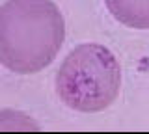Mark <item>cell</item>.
Here are the masks:
<instances>
[{
	"instance_id": "cell-1",
	"label": "cell",
	"mask_w": 149,
	"mask_h": 134,
	"mask_svg": "<svg viewBox=\"0 0 149 134\" xmlns=\"http://www.w3.org/2000/svg\"><path fill=\"white\" fill-rule=\"evenodd\" d=\"M65 21L52 0H6L0 6V63L15 75H34L56 60Z\"/></svg>"
},
{
	"instance_id": "cell-2",
	"label": "cell",
	"mask_w": 149,
	"mask_h": 134,
	"mask_svg": "<svg viewBox=\"0 0 149 134\" xmlns=\"http://www.w3.org/2000/svg\"><path fill=\"white\" fill-rule=\"evenodd\" d=\"M60 101L84 114L102 112L118 99L121 67L104 45L82 43L65 56L54 78Z\"/></svg>"
},
{
	"instance_id": "cell-3",
	"label": "cell",
	"mask_w": 149,
	"mask_h": 134,
	"mask_svg": "<svg viewBox=\"0 0 149 134\" xmlns=\"http://www.w3.org/2000/svg\"><path fill=\"white\" fill-rule=\"evenodd\" d=\"M116 21L134 30H149V0H104Z\"/></svg>"
}]
</instances>
